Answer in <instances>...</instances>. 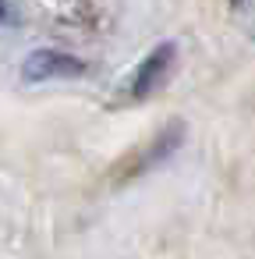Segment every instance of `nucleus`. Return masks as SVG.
Listing matches in <instances>:
<instances>
[{
	"instance_id": "nucleus-1",
	"label": "nucleus",
	"mask_w": 255,
	"mask_h": 259,
	"mask_svg": "<svg viewBox=\"0 0 255 259\" xmlns=\"http://www.w3.org/2000/svg\"><path fill=\"white\" fill-rule=\"evenodd\" d=\"M184 121H170V124H163L152 139H145V142H138L135 149H128L121 160H114V167H110V185L114 188H121V185H131V181H138V178H145L149 170H156L160 163H167L181 146H184Z\"/></svg>"
},
{
	"instance_id": "nucleus-2",
	"label": "nucleus",
	"mask_w": 255,
	"mask_h": 259,
	"mask_svg": "<svg viewBox=\"0 0 255 259\" xmlns=\"http://www.w3.org/2000/svg\"><path fill=\"white\" fill-rule=\"evenodd\" d=\"M174 64H177V43H160L156 50H149V57L131 71V78H128V100H149L160 85H167V78H170V71H174Z\"/></svg>"
},
{
	"instance_id": "nucleus-3",
	"label": "nucleus",
	"mask_w": 255,
	"mask_h": 259,
	"mask_svg": "<svg viewBox=\"0 0 255 259\" xmlns=\"http://www.w3.org/2000/svg\"><path fill=\"white\" fill-rule=\"evenodd\" d=\"M82 75H85V61L64 50H36L22 64L25 82H54V78H82Z\"/></svg>"
},
{
	"instance_id": "nucleus-4",
	"label": "nucleus",
	"mask_w": 255,
	"mask_h": 259,
	"mask_svg": "<svg viewBox=\"0 0 255 259\" xmlns=\"http://www.w3.org/2000/svg\"><path fill=\"white\" fill-rule=\"evenodd\" d=\"M230 4H234L237 11H251V0H230Z\"/></svg>"
},
{
	"instance_id": "nucleus-5",
	"label": "nucleus",
	"mask_w": 255,
	"mask_h": 259,
	"mask_svg": "<svg viewBox=\"0 0 255 259\" xmlns=\"http://www.w3.org/2000/svg\"><path fill=\"white\" fill-rule=\"evenodd\" d=\"M0 22H8V4H0Z\"/></svg>"
}]
</instances>
